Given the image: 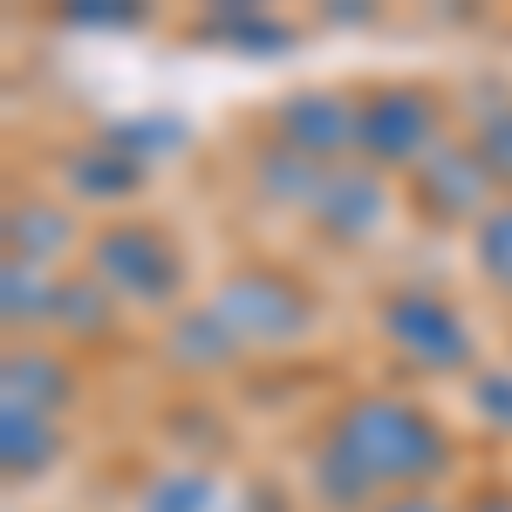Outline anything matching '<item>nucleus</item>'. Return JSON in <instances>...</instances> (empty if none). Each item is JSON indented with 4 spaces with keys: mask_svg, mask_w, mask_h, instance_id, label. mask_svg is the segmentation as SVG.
<instances>
[{
    "mask_svg": "<svg viewBox=\"0 0 512 512\" xmlns=\"http://www.w3.org/2000/svg\"><path fill=\"white\" fill-rule=\"evenodd\" d=\"M485 260H492L499 274H512V219H499V226H492V239H485Z\"/></svg>",
    "mask_w": 512,
    "mask_h": 512,
    "instance_id": "obj_1",
    "label": "nucleus"
}]
</instances>
